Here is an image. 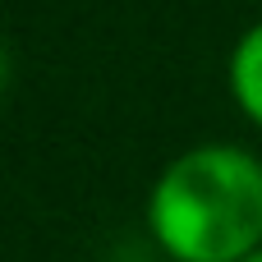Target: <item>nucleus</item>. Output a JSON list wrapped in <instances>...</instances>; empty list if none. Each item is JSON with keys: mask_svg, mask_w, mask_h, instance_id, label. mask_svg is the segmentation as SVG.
Returning <instances> with one entry per match:
<instances>
[{"mask_svg": "<svg viewBox=\"0 0 262 262\" xmlns=\"http://www.w3.org/2000/svg\"><path fill=\"white\" fill-rule=\"evenodd\" d=\"M147 230L170 262H244L262 249V161L230 143L189 147L157 175Z\"/></svg>", "mask_w": 262, "mask_h": 262, "instance_id": "1", "label": "nucleus"}, {"mask_svg": "<svg viewBox=\"0 0 262 262\" xmlns=\"http://www.w3.org/2000/svg\"><path fill=\"white\" fill-rule=\"evenodd\" d=\"M230 92H235L239 111L253 124H262V23H253L235 41V55H230Z\"/></svg>", "mask_w": 262, "mask_h": 262, "instance_id": "2", "label": "nucleus"}, {"mask_svg": "<svg viewBox=\"0 0 262 262\" xmlns=\"http://www.w3.org/2000/svg\"><path fill=\"white\" fill-rule=\"evenodd\" d=\"M244 262H262V249H258V253H249V258H244Z\"/></svg>", "mask_w": 262, "mask_h": 262, "instance_id": "3", "label": "nucleus"}]
</instances>
